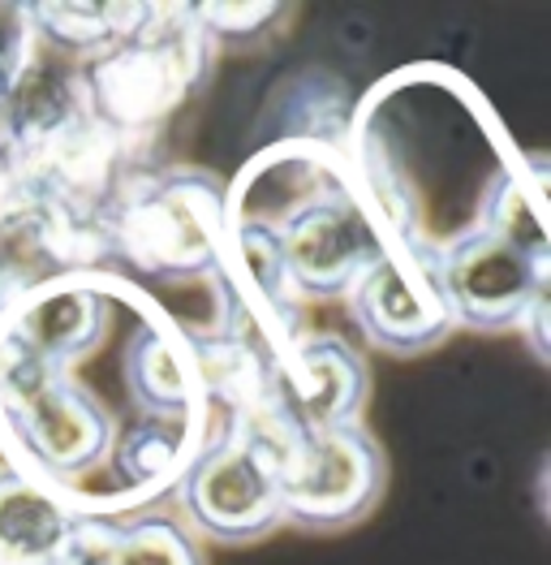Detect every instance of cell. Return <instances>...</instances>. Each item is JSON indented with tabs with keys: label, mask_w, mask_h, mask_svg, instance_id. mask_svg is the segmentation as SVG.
I'll use <instances>...</instances> for the list:
<instances>
[{
	"label": "cell",
	"mask_w": 551,
	"mask_h": 565,
	"mask_svg": "<svg viewBox=\"0 0 551 565\" xmlns=\"http://www.w3.org/2000/svg\"><path fill=\"white\" fill-rule=\"evenodd\" d=\"M182 510L216 544H250L284 522L280 462L246 427L207 445L182 479Z\"/></svg>",
	"instance_id": "6da1fadb"
},
{
	"label": "cell",
	"mask_w": 551,
	"mask_h": 565,
	"mask_svg": "<svg viewBox=\"0 0 551 565\" xmlns=\"http://www.w3.org/2000/svg\"><path fill=\"white\" fill-rule=\"evenodd\" d=\"M383 492V458L370 436L354 424L315 431L302 445V467H280V510L284 519L332 531L358 522Z\"/></svg>",
	"instance_id": "7a4b0ae2"
},
{
	"label": "cell",
	"mask_w": 551,
	"mask_h": 565,
	"mask_svg": "<svg viewBox=\"0 0 551 565\" xmlns=\"http://www.w3.org/2000/svg\"><path fill=\"white\" fill-rule=\"evenodd\" d=\"M548 250H530L512 237L483 230L444 255V307L478 329L521 324L526 311L543 307Z\"/></svg>",
	"instance_id": "3957f363"
},
{
	"label": "cell",
	"mask_w": 551,
	"mask_h": 565,
	"mask_svg": "<svg viewBox=\"0 0 551 565\" xmlns=\"http://www.w3.org/2000/svg\"><path fill=\"white\" fill-rule=\"evenodd\" d=\"M358 320L363 329L388 345V350H418L431 345L449 329V307L426 289V273H413V264H375L358 298Z\"/></svg>",
	"instance_id": "277c9868"
},
{
	"label": "cell",
	"mask_w": 551,
	"mask_h": 565,
	"mask_svg": "<svg viewBox=\"0 0 551 565\" xmlns=\"http://www.w3.org/2000/svg\"><path fill=\"white\" fill-rule=\"evenodd\" d=\"M69 557L78 565H203L190 531L169 514H138L130 522L87 514L74 522Z\"/></svg>",
	"instance_id": "5b68a950"
},
{
	"label": "cell",
	"mask_w": 551,
	"mask_h": 565,
	"mask_svg": "<svg viewBox=\"0 0 551 565\" xmlns=\"http://www.w3.org/2000/svg\"><path fill=\"white\" fill-rule=\"evenodd\" d=\"M74 522L61 497L35 479H0V565H61Z\"/></svg>",
	"instance_id": "8992f818"
},
{
	"label": "cell",
	"mask_w": 551,
	"mask_h": 565,
	"mask_svg": "<svg viewBox=\"0 0 551 565\" xmlns=\"http://www.w3.org/2000/svg\"><path fill=\"white\" fill-rule=\"evenodd\" d=\"M61 565H78V562H74V557H65V562H61Z\"/></svg>",
	"instance_id": "52a82bcc"
}]
</instances>
